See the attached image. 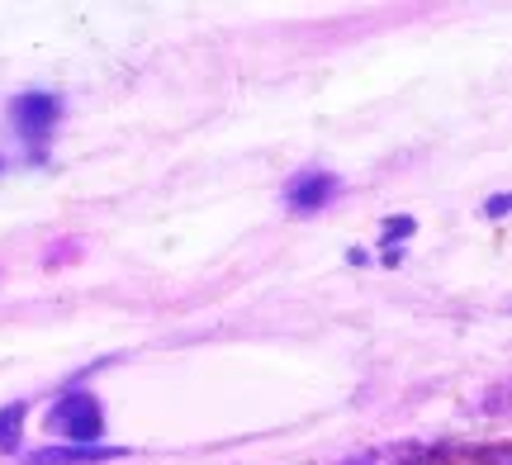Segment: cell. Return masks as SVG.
<instances>
[{
  "label": "cell",
  "mask_w": 512,
  "mask_h": 465,
  "mask_svg": "<svg viewBox=\"0 0 512 465\" xmlns=\"http://www.w3.org/2000/svg\"><path fill=\"white\" fill-rule=\"evenodd\" d=\"M114 447H43L29 456V465H95V461H114Z\"/></svg>",
  "instance_id": "277c9868"
},
{
  "label": "cell",
  "mask_w": 512,
  "mask_h": 465,
  "mask_svg": "<svg viewBox=\"0 0 512 465\" xmlns=\"http://www.w3.org/2000/svg\"><path fill=\"white\" fill-rule=\"evenodd\" d=\"M484 214H489V219H498V214H512V195H494V200L484 205Z\"/></svg>",
  "instance_id": "8992f818"
},
{
  "label": "cell",
  "mask_w": 512,
  "mask_h": 465,
  "mask_svg": "<svg viewBox=\"0 0 512 465\" xmlns=\"http://www.w3.org/2000/svg\"><path fill=\"white\" fill-rule=\"evenodd\" d=\"M19 423H24V404L0 409V451H15L19 447Z\"/></svg>",
  "instance_id": "5b68a950"
},
{
  "label": "cell",
  "mask_w": 512,
  "mask_h": 465,
  "mask_svg": "<svg viewBox=\"0 0 512 465\" xmlns=\"http://www.w3.org/2000/svg\"><path fill=\"white\" fill-rule=\"evenodd\" d=\"M48 423H53V432H62L67 442H76V447H95L100 442V432H105V413H100V404H95L91 394H62L53 404V413H48Z\"/></svg>",
  "instance_id": "6da1fadb"
},
{
  "label": "cell",
  "mask_w": 512,
  "mask_h": 465,
  "mask_svg": "<svg viewBox=\"0 0 512 465\" xmlns=\"http://www.w3.org/2000/svg\"><path fill=\"white\" fill-rule=\"evenodd\" d=\"M332 190H337V181H332L328 171H304V176H294L290 181L285 200H290L299 214H313V209H323L332 200Z\"/></svg>",
  "instance_id": "3957f363"
},
{
  "label": "cell",
  "mask_w": 512,
  "mask_h": 465,
  "mask_svg": "<svg viewBox=\"0 0 512 465\" xmlns=\"http://www.w3.org/2000/svg\"><path fill=\"white\" fill-rule=\"evenodd\" d=\"M57 114H62V105H57V95L48 91H29L15 100V129L24 143H43L48 133H53Z\"/></svg>",
  "instance_id": "7a4b0ae2"
}]
</instances>
